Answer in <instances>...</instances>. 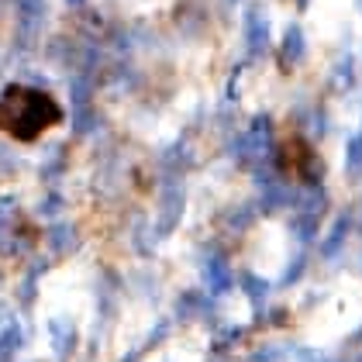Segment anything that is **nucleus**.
<instances>
[{
  "instance_id": "obj_10",
  "label": "nucleus",
  "mask_w": 362,
  "mask_h": 362,
  "mask_svg": "<svg viewBox=\"0 0 362 362\" xmlns=\"http://www.w3.org/2000/svg\"><path fill=\"white\" fill-rule=\"evenodd\" d=\"M242 283H245V290H249L252 300H262V297L269 293V283H266V279H259V276H252V273H245Z\"/></svg>"
},
{
  "instance_id": "obj_4",
  "label": "nucleus",
  "mask_w": 362,
  "mask_h": 362,
  "mask_svg": "<svg viewBox=\"0 0 362 362\" xmlns=\"http://www.w3.org/2000/svg\"><path fill=\"white\" fill-rule=\"evenodd\" d=\"M307 56V38L300 25H290L286 35H283V45H279V62H283V69H290V66H300Z\"/></svg>"
},
{
  "instance_id": "obj_6",
  "label": "nucleus",
  "mask_w": 362,
  "mask_h": 362,
  "mask_svg": "<svg viewBox=\"0 0 362 362\" xmlns=\"http://www.w3.org/2000/svg\"><path fill=\"white\" fill-rule=\"evenodd\" d=\"M204 276H207V283H211V290H214V293H224V290L231 286V279H235L224 259H211V262H207V269H204Z\"/></svg>"
},
{
  "instance_id": "obj_2",
  "label": "nucleus",
  "mask_w": 362,
  "mask_h": 362,
  "mask_svg": "<svg viewBox=\"0 0 362 362\" xmlns=\"http://www.w3.org/2000/svg\"><path fill=\"white\" fill-rule=\"evenodd\" d=\"M269 139H273V121H269L266 114H259L249 128L242 132V139L235 141V152H238L235 159L245 163V166L262 163V159L269 156Z\"/></svg>"
},
{
  "instance_id": "obj_1",
  "label": "nucleus",
  "mask_w": 362,
  "mask_h": 362,
  "mask_svg": "<svg viewBox=\"0 0 362 362\" xmlns=\"http://www.w3.org/2000/svg\"><path fill=\"white\" fill-rule=\"evenodd\" d=\"M62 121V107L52 93L14 83L0 93V132L18 141H35L42 132Z\"/></svg>"
},
{
  "instance_id": "obj_12",
  "label": "nucleus",
  "mask_w": 362,
  "mask_h": 362,
  "mask_svg": "<svg viewBox=\"0 0 362 362\" xmlns=\"http://www.w3.org/2000/svg\"><path fill=\"white\" fill-rule=\"evenodd\" d=\"M297 4H300V7H307V0H297Z\"/></svg>"
},
{
  "instance_id": "obj_7",
  "label": "nucleus",
  "mask_w": 362,
  "mask_h": 362,
  "mask_svg": "<svg viewBox=\"0 0 362 362\" xmlns=\"http://www.w3.org/2000/svg\"><path fill=\"white\" fill-rule=\"evenodd\" d=\"M349 228H352V218H349V214H341V218L332 224L328 238L321 242V255H334V252L341 249V245H345V235H349Z\"/></svg>"
},
{
  "instance_id": "obj_9",
  "label": "nucleus",
  "mask_w": 362,
  "mask_h": 362,
  "mask_svg": "<svg viewBox=\"0 0 362 362\" xmlns=\"http://www.w3.org/2000/svg\"><path fill=\"white\" fill-rule=\"evenodd\" d=\"M163 231H169L173 224H176V218H180V211H183V194H169L166 204H163Z\"/></svg>"
},
{
  "instance_id": "obj_3",
  "label": "nucleus",
  "mask_w": 362,
  "mask_h": 362,
  "mask_svg": "<svg viewBox=\"0 0 362 362\" xmlns=\"http://www.w3.org/2000/svg\"><path fill=\"white\" fill-rule=\"evenodd\" d=\"M245 45H249V56H262L269 49V18H262L259 11L245 14Z\"/></svg>"
},
{
  "instance_id": "obj_5",
  "label": "nucleus",
  "mask_w": 362,
  "mask_h": 362,
  "mask_svg": "<svg viewBox=\"0 0 362 362\" xmlns=\"http://www.w3.org/2000/svg\"><path fill=\"white\" fill-rule=\"evenodd\" d=\"M14 4H18V28L25 35H35L42 18H45V11H49V4L45 0H14Z\"/></svg>"
},
{
  "instance_id": "obj_8",
  "label": "nucleus",
  "mask_w": 362,
  "mask_h": 362,
  "mask_svg": "<svg viewBox=\"0 0 362 362\" xmlns=\"http://www.w3.org/2000/svg\"><path fill=\"white\" fill-rule=\"evenodd\" d=\"M345 169L356 176V173H362V132H356L352 139H349V145H345Z\"/></svg>"
},
{
  "instance_id": "obj_11",
  "label": "nucleus",
  "mask_w": 362,
  "mask_h": 362,
  "mask_svg": "<svg viewBox=\"0 0 362 362\" xmlns=\"http://www.w3.org/2000/svg\"><path fill=\"white\" fill-rule=\"evenodd\" d=\"M66 4H73V7H80V4H83V0H66Z\"/></svg>"
}]
</instances>
